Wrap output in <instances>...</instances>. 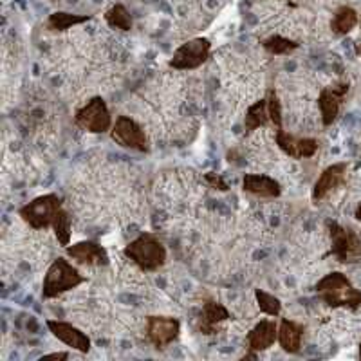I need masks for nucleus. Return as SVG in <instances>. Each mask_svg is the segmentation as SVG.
<instances>
[{
    "label": "nucleus",
    "mask_w": 361,
    "mask_h": 361,
    "mask_svg": "<svg viewBox=\"0 0 361 361\" xmlns=\"http://www.w3.org/2000/svg\"><path fill=\"white\" fill-rule=\"evenodd\" d=\"M316 291L320 293L325 304L333 307L357 309L361 305V291H357L341 273H331L322 279Z\"/></svg>",
    "instance_id": "obj_1"
},
{
    "label": "nucleus",
    "mask_w": 361,
    "mask_h": 361,
    "mask_svg": "<svg viewBox=\"0 0 361 361\" xmlns=\"http://www.w3.org/2000/svg\"><path fill=\"white\" fill-rule=\"evenodd\" d=\"M125 257L143 271H156L166 262V250L154 235L143 233L125 247Z\"/></svg>",
    "instance_id": "obj_2"
},
{
    "label": "nucleus",
    "mask_w": 361,
    "mask_h": 361,
    "mask_svg": "<svg viewBox=\"0 0 361 361\" xmlns=\"http://www.w3.org/2000/svg\"><path fill=\"white\" fill-rule=\"evenodd\" d=\"M83 282V276L74 266H71L66 259H58L51 264V267L45 273L44 286H42V295L44 298H54L62 293L78 288Z\"/></svg>",
    "instance_id": "obj_3"
},
{
    "label": "nucleus",
    "mask_w": 361,
    "mask_h": 361,
    "mask_svg": "<svg viewBox=\"0 0 361 361\" xmlns=\"http://www.w3.org/2000/svg\"><path fill=\"white\" fill-rule=\"evenodd\" d=\"M60 209H62V202H60L58 195L49 193V195H42V197L25 204L24 208H20V217L33 230H45V228L54 224V219H56Z\"/></svg>",
    "instance_id": "obj_4"
},
{
    "label": "nucleus",
    "mask_w": 361,
    "mask_h": 361,
    "mask_svg": "<svg viewBox=\"0 0 361 361\" xmlns=\"http://www.w3.org/2000/svg\"><path fill=\"white\" fill-rule=\"evenodd\" d=\"M209 51H212V44L206 38H193V40L186 42L173 53L172 60H170V67L177 71H190L197 69L209 58Z\"/></svg>",
    "instance_id": "obj_5"
},
{
    "label": "nucleus",
    "mask_w": 361,
    "mask_h": 361,
    "mask_svg": "<svg viewBox=\"0 0 361 361\" xmlns=\"http://www.w3.org/2000/svg\"><path fill=\"white\" fill-rule=\"evenodd\" d=\"M76 123L83 130L92 134H103L112 127V118L107 103L102 98H92L85 107L76 112Z\"/></svg>",
    "instance_id": "obj_6"
},
{
    "label": "nucleus",
    "mask_w": 361,
    "mask_h": 361,
    "mask_svg": "<svg viewBox=\"0 0 361 361\" xmlns=\"http://www.w3.org/2000/svg\"><path fill=\"white\" fill-rule=\"evenodd\" d=\"M111 135L112 140L121 145V147L132 148V150H137V152H147L148 150V140L143 128L128 116H119L116 119V123L112 125Z\"/></svg>",
    "instance_id": "obj_7"
},
{
    "label": "nucleus",
    "mask_w": 361,
    "mask_h": 361,
    "mask_svg": "<svg viewBox=\"0 0 361 361\" xmlns=\"http://www.w3.org/2000/svg\"><path fill=\"white\" fill-rule=\"evenodd\" d=\"M331 228V238H333V253L336 255L340 262H350L356 259L361 251L360 238L350 230H345L336 222L329 224Z\"/></svg>",
    "instance_id": "obj_8"
},
{
    "label": "nucleus",
    "mask_w": 361,
    "mask_h": 361,
    "mask_svg": "<svg viewBox=\"0 0 361 361\" xmlns=\"http://www.w3.org/2000/svg\"><path fill=\"white\" fill-rule=\"evenodd\" d=\"M179 322L176 318H169V316H150L147 325L148 340L156 345L157 349H163L166 345L177 340L179 336Z\"/></svg>",
    "instance_id": "obj_9"
},
{
    "label": "nucleus",
    "mask_w": 361,
    "mask_h": 361,
    "mask_svg": "<svg viewBox=\"0 0 361 361\" xmlns=\"http://www.w3.org/2000/svg\"><path fill=\"white\" fill-rule=\"evenodd\" d=\"M276 145L282 152L288 154L289 157H295V159H304V157L314 156L316 150H318V141L314 140H298L295 135L283 132V128H276Z\"/></svg>",
    "instance_id": "obj_10"
},
{
    "label": "nucleus",
    "mask_w": 361,
    "mask_h": 361,
    "mask_svg": "<svg viewBox=\"0 0 361 361\" xmlns=\"http://www.w3.org/2000/svg\"><path fill=\"white\" fill-rule=\"evenodd\" d=\"M47 327L53 333L54 338H58L60 341H63L66 345L73 347L76 350H82L87 353L90 349V340L87 334H83L80 329H76L74 325L66 324V322L58 320H49L47 322Z\"/></svg>",
    "instance_id": "obj_11"
},
{
    "label": "nucleus",
    "mask_w": 361,
    "mask_h": 361,
    "mask_svg": "<svg viewBox=\"0 0 361 361\" xmlns=\"http://www.w3.org/2000/svg\"><path fill=\"white\" fill-rule=\"evenodd\" d=\"M67 255L85 266H105L109 262L107 251L96 243H78L67 247Z\"/></svg>",
    "instance_id": "obj_12"
},
{
    "label": "nucleus",
    "mask_w": 361,
    "mask_h": 361,
    "mask_svg": "<svg viewBox=\"0 0 361 361\" xmlns=\"http://www.w3.org/2000/svg\"><path fill=\"white\" fill-rule=\"evenodd\" d=\"M349 87L345 83H340L336 87H329V89L322 90L320 94V111H322V119H324L325 125H331L336 119L338 112H340V105L343 96L347 94Z\"/></svg>",
    "instance_id": "obj_13"
},
{
    "label": "nucleus",
    "mask_w": 361,
    "mask_h": 361,
    "mask_svg": "<svg viewBox=\"0 0 361 361\" xmlns=\"http://www.w3.org/2000/svg\"><path fill=\"white\" fill-rule=\"evenodd\" d=\"M345 173H347V164L345 163H338L333 164V166H329L324 173L320 176V179L316 180L314 190H312V199L314 201H320L324 199L327 193L333 192L334 188L343 183Z\"/></svg>",
    "instance_id": "obj_14"
},
{
    "label": "nucleus",
    "mask_w": 361,
    "mask_h": 361,
    "mask_svg": "<svg viewBox=\"0 0 361 361\" xmlns=\"http://www.w3.org/2000/svg\"><path fill=\"white\" fill-rule=\"evenodd\" d=\"M276 338H279V327L275 322L262 320L247 334V345L251 350H266L275 343Z\"/></svg>",
    "instance_id": "obj_15"
},
{
    "label": "nucleus",
    "mask_w": 361,
    "mask_h": 361,
    "mask_svg": "<svg viewBox=\"0 0 361 361\" xmlns=\"http://www.w3.org/2000/svg\"><path fill=\"white\" fill-rule=\"evenodd\" d=\"M228 318H230V311L224 305L219 304V302H214V300H208L202 305L201 318H199V331L202 334H214L217 325L228 320Z\"/></svg>",
    "instance_id": "obj_16"
},
{
    "label": "nucleus",
    "mask_w": 361,
    "mask_h": 361,
    "mask_svg": "<svg viewBox=\"0 0 361 361\" xmlns=\"http://www.w3.org/2000/svg\"><path fill=\"white\" fill-rule=\"evenodd\" d=\"M246 192L253 193L257 197H279L280 185L273 177L262 176V173H246L243 180Z\"/></svg>",
    "instance_id": "obj_17"
},
{
    "label": "nucleus",
    "mask_w": 361,
    "mask_h": 361,
    "mask_svg": "<svg viewBox=\"0 0 361 361\" xmlns=\"http://www.w3.org/2000/svg\"><path fill=\"white\" fill-rule=\"evenodd\" d=\"M302 338H304V327L293 320H282L279 327V341L286 353L296 354L302 347Z\"/></svg>",
    "instance_id": "obj_18"
},
{
    "label": "nucleus",
    "mask_w": 361,
    "mask_h": 361,
    "mask_svg": "<svg viewBox=\"0 0 361 361\" xmlns=\"http://www.w3.org/2000/svg\"><path fill=\"white\" fill-rule=\"evenodd\" d=\"M269 111H267V99H260L255 105H251L250 111L246 112V119H244V127L246 130H257L259 127L269 123Z\"/></svg>",
    "instance_id": "obj_19"
},
{
    "label": "nucleus",
    "mask_w": 361,
    "mask_h": 361,
    "mask_svg": "<svg viewBox=\"0 0 361 361\" xmlns=\"http://www.w3.org/2000/svg\"><path fill=\"white\" fill-rule=\"evenodd\" d=\"M356 24H357V13L354 11L353 8H349V6H343V8H340L336 13H334L331 27H333L334 33L347 35L356 27Z\"/></svg>",
    "instance_id": "obj_20"
},
{
    "label": "nucleus",
    "mask_w": 361,
    "mask_h": 361,
    "mask_svg": "<svg viewBox=\"0 0 361 361\" xmlns=\"http://www.w3.org/2000/svg\"><path fill=\"white\" fill-rule=\"evenodd\" d=\"M89 15H71V13L56 11L53 13L47 20V27L53 29V31H66V29L73 27V25L83 24V22L89 20Z\"/></svg>",
    "instance_id": "obj_21"
},
{
    "label": "nucleus",
    "mask_w": 361,
    "mask_h": 361,
    "mask_svg": "<svg viewBox=\"0 0 361 361\" xmlns=\"http://www.w3.org/2000/svg\"><path fill=\"white\" fill-rule=\"evenodd\" d=\"M105 20L111 27L121 29V31H130L132 29V17L123 4H116L105 13Z\"/></svg>",
    "instance_id": "obj_22"
},
{
    "label": "nucleus",
    "mask_w": 361,
    "mask_h": 361,
    "mask_svg": "<svg viewBox=\"0 0 361 361\" xmlns=\"http://www.w3.org/2000/svg\"><path fill=\"white\" fill-rule=\"evenodd\" d=\"M262 45H264V49L271 54H288L298 47L296 42L280 37V35H273V37L266 38V40L262 42Z\"/></svg>",
    "instance_id": "obj_23"
},
{
    "label": "nucleus",
    "mask_w": 361,
    "mask_h": 361,
    "mask_svg": "<svg viewBox=\"0 0 361 361\" xmlns=\"http://www.w3.org/2000/svg\"><path fill=\"white\" fill-rule=\"evenodd\" d=\"M54 231H56V237H58V243L62 244V246H69V238H71V217L67 214L66 209H60L54 219V224H53Z\"/></svg>",
    "instance_id": "obj_24"
},
{
    "label": "nucleus",
    "mask_w": 361,
    "mask_h": 361,
    "mask_svg": "<svg viewBox=\"0 0 361 361\" xmlns=\"http://www.w3.org/2000/svg\"><path fill=\"white\" fill-rule=\"evenodd\" d=\"M255 296H257V302H259L260 311L266 312V314H269V316L280 314V311H282V304H280V300L276 298V296L269 295V293H266V291H260V289H257Z\"/></svg>",
    "instance_id": "obj_25"
},
{
    "label": "nucleus",
    "mask_w": 361,
    "mask_h": 361,
    "mask_svg": "<svg viewBox=\"0 0 361 361\" xmlns=\"http://www.w3.org/2000/svg\"><path fill=\"white\" fill-rule=\"evenodd\" d=\"M266 99L271 123L275 125L276 128H282V105H280V99L275 94V90H269V94H267Z\"/></svg>",
    "instance_id": "obj_26"
},
{
    "label": "nucleus",
    "mask_w": 361,
    "mask_h": 361,
    "mask_svg": "<svg viewBox=\"0 0 361 361\" xmlns=\"http://www.w3.org/2000/svg\"><path fill=\"white\" fill-rule=\"evenodd\" d=\"M206 180H208L209 185L214 186V188L222 190V192L228 190V185H226L224 180H222V177L217 176V173H206Z\"/></svg>",
    "instance_id": "obj_27"
},
{
    "label": "nucleus",
    "mask_w": 361,
    "mask_h": 361,
    "mask_svg": "<svg viewBox=\"0 0 361 361\" xmlns=\"http://www.w3.org/2000/svg\"><path fill=\"white\" fill-rule=\"evenodd\" d=\"M47 357H58V360H66L67 354L66 353H56V354H49Z\"/></svg>",
    "instance_id": "obj_28"
},
{
    "label": "nucleus",
    "mask_w": 361,
    "mask_h": 361,
    "mask_svg": "<svg viewBox=\"0 0 361 361\" xmlns=\"http://www.w3.org/2000/svg\"><path fill=\"white\" fill-rule=\"evenodd\" d=\"M356 219L357 221H361V204L357 206V209H356Z\"/></svg>",
    "instance_id": "obj_29"
},
{
    "label": "nucleus",
    "mask_w": 361,
    "mask_h": 361,
    "mask_svg": "<svg viewBox=\"0 0 361 361\" xmlns=\"http://www.w3.org/2000/svg\"><path fill=\"white\" fill-rule=\"evenodd\" d=\"M360 356H361V347H360Z\"/></svg>",
    "instance_id": "obj_30"
}]
</instances>
